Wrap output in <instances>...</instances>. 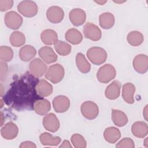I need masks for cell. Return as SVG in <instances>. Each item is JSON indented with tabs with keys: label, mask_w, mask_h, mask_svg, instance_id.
Returning a JSON list of instances; mask_svg holds the SVG:
<instances>
[{
	"label": "cell",
	"mask_w": 148,
	"mask_h": 148,
	"mask_svg": "<svg viewBox=\"0 0 148 148\" xmlns=\"http://www.w3.org/2000/svg\"><path fill=\"white\" fill-rule=\"evenodd\" d=\"M13 57L12 49L8 46H2L0 47V59L2 61L8 62L12 60Z\"/></svg>",
	"instance_id": "cell-33"
},
{
	"label": "cell",
	"mask_w": 148,
	"mask_h": 148,
	"mask_svg": "<svg viewBox=\"0 0 148 148\" xmlns=\"http://www.w3.org/2000/svg\"><path fill=\"white\" fill-rule=\"evenodd\" d=\"M1 64V81H3L5 80L6 76L7 75L8 72V65L5 63V62L1 61L0 62Z\"/></svg>",
	"instance_id": "cell-37"
},
{
	"label": "cell",
	"mask_w": 148,
	"mask_h": 148,
	"mask_svg": "<svg viewBox=\"0 0 148 148\" xmlns=\"http://www.w3.org/2000/svg\"><path fill=\"white\" fill-rule=\"evenodd\" d=\"M112 119L114 124L118 127H123L128 123L127 115L123 112L117 109L112 110Z\"/></svg>",
	"instance_id": "cell-25"
},
{
	"label": "cell",
	"mask_w": 148,
	"mask_h": 148,
	"mask_svg": "<svg viewBox=\"0 0 148 148\" xmlns=\"http://www.w3.org/2000/svg\"><path fill=\"white\" fill-rule=\"evenodd\" d=\"M38 79L29 72L16 79L3 97L4 102L18 111L32 110L35 102L41 99L36 90Z\"/></svg>",
	"instance_id": "cell-1"
},
{
	"label": "cell",
	"mask_w": 148,
	"mask_h": 148,
	"mask_svg": "<svg viewBox=\"0 0 148 148\" xmlns=\"http://www.w3.org/2000/svg\"><path fill=\"white\" fill-rule=\"evenodd\" d=\"M60 147H72V146L71 145L69 142L67 140H64L62 145L60 146Z\"/></svg>",
	"instance_id": "cell-39"
},
{
	"label": "cell",
	"mask_w": 148,
	"mask_h": 148,
	"mask_svg": "<svg viewBox=\"0 0 148 148\" xmlns=\"http://www.w3.org/2000/svg\"><path fill=\"white\" fill-rule=\"evenodd\" d=\"M36 54V49L31 45H25L21 48L19 56L23 61L27 62L31 60Z\"/></svg>",
	"instance_id": "cell-23"
},
{
	"label": "cell",
	"mask_w": 148,
	"mask_h": 148,
	"mask_svg": "<svg viewBox=\"0 0 148 148\" xmlns=\"http://www.w3.org/2000/svg\"><path fill=\"white\" fill-rule=\"evenodd\" d=\"M87 56L92 64L98 65L106 61L107 53L102 47H92L87 51Z\"/></svg>",
	"instance_id": "cell-2"
},
{
	"label": "cell",
	"mask_w": 148,
	"mask_h": 148,
	"mask_svg": "<svg viewBox=\"0 0 148 148\" xmlns=\"http://www.w3.org/2000/svg\"><path fill=\"white\" fill-rule=\"evenodd\" d=\"M95 2H97V3L99 4V5H103L105 3H106L107 2V1H95Z\"/></svg>",
	"instance_id": "cell-41"
},
{
	"label": "cell",
	"mask_w": 148,
	"mask_h": 148,
	"mask_svg": "<svg viewBox=\"0 0 148 148\" xmlns=\"http://www.w3.org/2000/svg\"><path fill=\"white\" fill-rule=\"evenodd\" d=\"M40 39L44 44L51 45L58 40V35L55 31L47 29L42 31L40 34Z\"/></svg>",
	"instance_id": "cell-26"
},
{
	"label": "cell",
	"mask_w": 148,
	"mask_h": 148,
	"mask_svg": "<svg viewBox=\"0 0 148 148\" xmlns=\"http://www.w3.org/2000/svg\"><path fill=\"white\" fill-rule=\"evenodd\" d=\"M66 40L72 45L79 44L83 39V36L81 32L75 28H71L65 33Z\"/></svg>",
	"instance_id": "cell-27"
},
{
	"label": "cell",
	"mask_w": 148,
	"mask_h": 148,
	"mask_svg": "<svg viewBox=\"0 0 148 148\" xmlns=\"http://www.w3.org/2000/svg\"><path fill=\"white\" fill-rule=\"evenodd\" d=\"M133 67L139 73H145L148 69V57L146 54L137 55L133 60Z\"/></svg>",
	"instance_id": "cell-12"
},
{
	"label": "cell",
	"mask_w": 148,
	"mask_h": 148,
	"mask_svg": "<svg viewBox=\"0 0 148 148\" xmlns=\"http://www.w3.org/2000/svg\"><path fill=\"white\" fill-rule=\"evenodd\" d=\"M46 16L49 21L51 23L54 24L59 23L64 18V10L59 6H52L47 9Z\"/></svg>",
	"instance_id": "cell-10"
},
{
	"label": "cell",
	"mask_w": 148,
	"mask_h": 148,
	"mask_svg": "<svg viewBox=\"0 0 148 148\" xmlns=\"http://www.w3.org/2000/svg\"><path fill=\"white\" fill-rule=\"evenodd\" d=\"M51 109L50 102L46 99L36 100L34 105V110L38 114L43 116L46 114Z\"/></svg>",
	"instance_id": "cell-18"
},
{
	"label": "cell",
	"mask_w": 148,
	"mask_h": 148,
	"mask_svg": "<svg viewBox=\"0 0 148 148\" xmlns=\"http://www.w3.org/2000/svg\"><path fill=\"white\" fill-rule=\"evenodd\" d=\"M135 92V86L131 83H127L123 85L122 88V97L127 103L132 104L134 102V95Z\"/></svg>",
	"instance_id": "cell-20"
},
{
	"label": "cell",
	"mask_w": 148,
	"mask_h": 148,
	"mask_svg": "<svg viewBox=\"0 0 148 148\" xmlns=\"http://www.w3.org/2000/svg\"><path fill=\"white\" fill-rule=\"evenodd\" d=\"M18 11L24 16L32 17L35 16L38 10L36 3L32 1H23L17 5Z\"/></svg>",
	"instance_id": "cell-5"
},
{
	"label": "cell",
	"mask_w": 148,
	"mask_h": 148,
	"mask_svg": "<svg viewBox=\"0 0 148 148\" xmlns=\"http://www.w3.org/2000/svg\"><path fill=\"white\" fill-rule=\"evenodd\" d=\"M121 83L117 80L112 82L106 88L105 91V97L109 99H117L120 94Z\"/></svg>",
	"instance_id": "cell-17"
},
{
	"label": "cell",
	"mask_w": 148,
	"mask_h": 148,
	"mask_svg": "<svg viewBox=\"0 0 148 148\" xmlns=\"http://www.w3.org/2000/svg\"><path fill=\"white\" fill-rule=\"evenodd\" d=\"M103 136L106 141L110 143H114L121 137V132L118 128L110 127L105 129Z\"/></svg>",
	"instance_id": "cell-22"
},
{
	"label": "cell",
	"mask_w": 148,
	"mask_h": 148,
	"mask_svg": "<svg viewBox=\"0 0 148 148\" xmlns=\"http://www.w3.org/2000/svg\"><path fill=\"white\" fill-rule=\"evenodd\" d=\"M116 75L114 67L111 64H105L99 68L97 73L98 81L102 83H108L113 79Z\"/></svg>",
	"instance_id": "cell-4"
},
{
	"label": "cell",
	"mask_w": 148,
	"mask_h": 148,
	"mask_svg": "<svg viewBox=\"0 0 148 148\" xmlns=\"http://www.w3.org/2000/svg\"><path fill=\"white\" fill-rule=\"evenodd\" d=\"M13 5L12 0H0V10L5 12L10 9Z\"/></svg>",
	"instance_id": "cell-36"
},
{
	"label": "cell",
	"mask_w": 148,
	"mask_h": 148,
	"mask_svg": "<svg viewBox=\"0 0 148 148\" xmlns=\"http://www.w3.org/2000/svg\"><path fill=\"white\" fill-rule=\"evenodd\" d=\"M36 90L40 97H47L51 94L53 92V86L46 80L42 79L39 80L37 84Z\"/></svg>",
	"instance_id": "cell-21"
},
{
	"label": "cell",
	"mask_w": 148,
	"mask_h": 148,
	"mask_svg": "<svg viewBox=\"0 0 148 148\" xmlns=\"http://www.w3.org/2000/svg\"><path fill=\"white\" fill-rule=\"evenodd\" d=\"M135 147L134 141L129 138H124L122 139L117 145L116 147L123 148V147H130L134 148Z\"/></svg>",
	"instance_id": "cell-35"
},
{
	"label": "cell",
	"mask_w": 148,
	"mask_h": 148,
	"mask_svg": "<svg viewBox=\"0 0 148 148\" xmlns=\"http://www.w3.org/2000/svg\"><path fill=\"white\" fill-rule=\"evenodd\" d=\"M53 106L57 113H63L68 110L70 106V101L64 95H58L53 100Z\"/></svg>",
	"instance_id": "cell-13"
},
{
	"label": "cell",
	"mask_w": 148,
	"mask_h": 148,
	"mask_svg": "<svg viewBox=\"0 0 148 148\" xmlns=\"http://www.w3.org/2000/svg\"><path fill=\"white\" fill-rule=\"evenodd\" d=\"M1 126L2 125V124H3V121H4V120H3V114H2V112H1Z\"/></svg>",
	"instance_id": "cell-42"
},
{
	"label": "cell",
	"mask_w": 148,
	"mask_h": 148,
	"mask_svg": "<svg viewBox=\"0 0 148 148\" xmlns=\"http://www.w3.org/2000/svg\"><path fill=\"white\" fill-rule=\"evenodd\" d=\"M131 131L136 137L143 138L148 134L147 124L143 121H136L132 124Z\"/></svg>",
	"instance_id": "cell-19"
},
{
	"label": "cell",
	"mask_w": 148,
	"mask_h": 148,
	"mask_svg": "<svg viewBox=\"0 0 148 148\" xmlns=\"http://www.w3.org/2000/svg\"><path fill=\"white\" fill-rule=\"evenodd\" d=\"M127 39L128 43L131 46H138L143 43L144 37L141 32L137 31H133L128 34Z\"/></svg>",
	"instance_id": "cell-30"
},
{
	"label": "cell",
	"mask_w": 148,
	"mask_h": 148,
	"mask_svg": "<svg viewBox=\"0 0 148 148\" xmlns=\"http://www.w3.org/2000/svg\"><path fill=\"white\" fill-rule=\"evenodd\" d=\"M71 142L76 148H85L86 141L82 135L79 134H75L71 136Z\"/></svg>",
	"instance_id": "cell-34"
},
{
	"label": "cell",
	"mask_w": 148,
	"mask_h": 148,
	"mask_svg": "<svg viewBox=\"0 0 148 148\" xmlns=\"http://www.w3.org/2000/svg\"><path fill=\"white\" fill-rule=\"evenodd\" d=\"M4 21L6 25L12 29L19 28L23 22L22 17L14 11L7 12L5 15Z\"/></svg>",
	"instance_id": "cell-7"
},
{
	"label": "cell",
	"mask_w": 148,
	"mask_h": 148,
	"mask_svg": "<svg viewBox=\"0 0 148 148\" xmlns=\"http://www.w3.org/2000/svg\"><path fill=\"white\" fill-rule=\"evenodd\" d=\"M20 148H27V147H36V146L35 144L32 142L30 141H25L24 142H22L21 145H20Z\"/></svg>",
	"instance_id": "cell-38"
},
{
	"label": "cell",
	"mask_w": 148,
	"mask_h": 148,
	"mask_svg": "<svg viewBox=\"0 0 148 148\" xmlns=\"http://www.w3.org/2000/svg\"><path fill=\"white\" fill-rule=\"evenodd\" d=\"M10 42L13 46L20 47L25 42V35L20 31H14L10 35Z\"/></svg>",
	"instance_id": "cell-32"
},
{
	"label": "cell",
	"mask_w": 148,
	"mask_h": 148,
	"mask_svg": "<svg viewBox=\"0 0 148 148\" xmlns=\"http://www.w3.org/2000/svg\"><path fill=\"white\" fill-rule=\"evenodd\" d=\"M114 17L113 14L109 12L102 13L99 17V22L100 26L106 29L111 28L114 24Z\"/></svg>",
	"instance_id": "cell-24"
},
{
	"label": "cell",
	"mask_w": 148,
	"mask_h": 148,
	"mask_svg": "<svg viewBox=\"0 0 148 148\" xmlns=\"http://www.w3.org/2000/svg\"><path fill=\"white\" fill-rule=\"evenodd\" d=\"M39 139L44 146H57L61 140L60 137L53 136L48 132L42 133L39 136Z\"/></svg>",
	"instance_id": "cell-28"
},
{
	"label": "cell",
	"mask_w": 148,
	"mask_h": 148,
	"mask_svg": "<svg viewBox=\"0 0 148 148\" xmlns=\"http://www.w3.org/2000/svg\"><path fill=\"white\" fill-rule=\"evenodd\" d=\"M18 133L17 126L14 123L10 121L5 124L1 130V136L5 139L11 140L15 138Z\"/></svg>",
	"instance_id": "cell-14"
},
{
	"label": "cell",
	"mask_w": 148,
	"mask_h": 148,
	"mask_svg": "<svg viewBox=\"0 0 148 148\" xmlns=\"http://www.w3.org/2000/svg\"><path fill=\"white\" fill-rule=\"evenodd\" d=\"M76 64L78 69L83 73H88L91 69L90 64L86 60L84 54L77 53L76 57Z\"/></svg>",
	"instance_id": "cell-29"
},
{
	"label": "cell",
	"mask_w": 148,
	"mask_h": 148,
	"mask_svg": "<svg viewBox=\"0 0 148 148\" xmlns=\"http://www.w3.org/2000/svg\"><path fill=\"white\" fill-rule=\"evenodd\" d=\"M64 73V67L59 64H56L49 67L45 74V77L53 83L56 84L62 80Z\"/></svg>",
	"instance_id": "cell-3"
},
{
	"label": "cell",
	"mask_w": 148,
	"mask_h": 148,
	"mask_svg": "<svg viewBox=\"0 0 148 148\" xmlns=\"http://www.w3.org/2000/svg\"><path fill=\"white\" fill-rule=\"evenodd\" d=\"M147 105H146V107L145 108V109H144V111H143V116H144V117H145V119L146 120V121H147Z\"/></svg>",
	"instance_id": "cell-40"
},
{
	"label": "cell",
	"mask_w": 148,
	"mask_h": 148,
	"mask_svg": "<svg viewBox=\"0 0 148 148\" xmlns=\"http://www.w3.org/2000/svg\"><path fill=\"white\" fill-rule=\"evenodd\" d=\"M46 70L47 65L40 58H35L29 64L30 72L36 77L42 76Z\"/></svg>",
	"instance_id": "cell-9"
},
{
	"label": "cell",
	"mask_w": 148,
	"mask_h": 148,
	"mask_svg": "<svg viewBox=\"0 0 148 148\" xmlns=\"http://www.w3.org/2000/svg\"><path fill=\"white\" fill-rule=\"evenodd\" d=\"M43 125L46 130L51 132H56L60 128L59 120L53 113H50L43 117Z\"/></svg>",
	"instance_id": "cell-11"
},
{
	"label": "cell",
	"mask_w": 148,
	"mask_h": 148,
	"mask_svg": "<svg viewBox=\"0 0 148 148\" xmlns=\"http://www.w3.org/2000/svg\"><path fill=\"white\" fill-rule=\"evenodd\" d=\"M69 18L73 25L80 26L84 23L86 19V14L83 10L75 8L69 12Z\"/></svg>",
	"instance_id": "cell-15"
},
{
	"label": "cell",
	"mask_w": 148,
	"mask_h": 148,
	"mask_svg": "<svg viewBox=\"0 0 148 148\" xmlns=\"http://www.w3.org/2000/svg\"><path fill=\"white\" fill-rule=\"evenodd\" d=\"M82 115L88 120L95 119L99 113L98 105L92 101H86L83 102L80 108Z\"/></svg>",
	"instance_id": "cell-6"
},
{
	"label": "cell",
	"mask_w": 148,
	"mask_h": 148,
	"mask_svg": "<svg viewBox=\"0 0 148 148\" xmlns=\"http://www.w3.org/2000/svg\"><path fill=\"white\" fill-rule=\"evenodd\" d=\"M54 46L56 51L60 56H67L71 51V46L62 40H57L54 44Z\"/></svg>",
	"instance_id": "cell-31"
},
{
	"label": "cell",
	"mask_w": 148,
	"mask_h": 148,
	"mask_svg": "<svg viewBox=\"0 0 148 148\" xmlns=\"http://www.w3.org/2000/svg\"><path fill=\"white\" fill-rule=\"evenodd\" d=\"M84 36L93 41H98L101 38L102 33L101 29L92 23H86L83 27Z\"/></svg>",
	"instance_id": "cell-8"
},
{
	"label": "cell",
	"mask_w": 148,
	"mask_h": 148,
	"mask_svg": "<svg viewBox=\"0 0 148 148\" xmlns=\"http://www.w3.org/2000/svg\"><path fill=\"white\" fill-rule=\"evenodd\" d=\"M39 57L47 64H51L57 60L58 57L53 49L49 46L41 47L38 51Z\"/></svg>",
	"instance_id": "cell-16"
}]
</instances>
